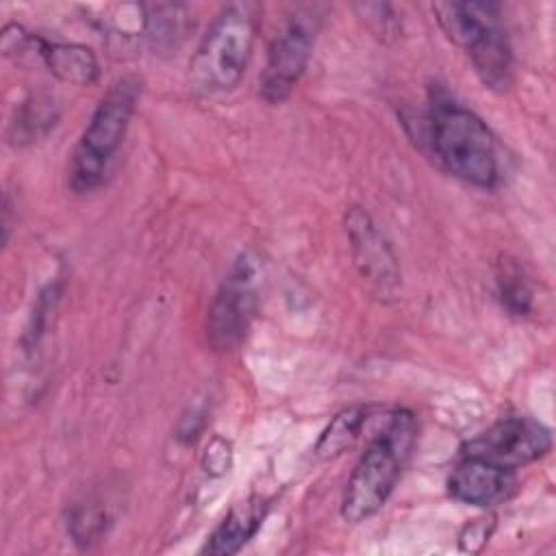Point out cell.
<instances>
[{
  "label": "cell",
  "instance_id": "cell-1",
  "mask_svg": "<svg viewBox=\"0 0 556 556\" xmlns=\"http://www.w3.org/2000/svg\"><path fill=\"white\" fill-rule=\"evenodd\" d=\"M426 139L437 161L456 178L491 189L500 178L497 146L486 124L443 89L432 91Z\"/></svg>",
  "mask_w": 556,
  "mask_h": 556
},
{
  "label": "cell",
  "instance_id": "cell-2",
  "mask_svg": "<svg viewBox=\"0 0 556 556\" xmlns=\"http://www.w3.org/2000/svg\"><path fill=\"white\" fill-rule=\"evenodd\" d=\"M415 439V415L408 408L391 410L348 478L341 497V517L348 523H361L387 504L413 454Z\"/></svg>",
  "mask_w": 556,
  "mask_h": 556
},
{
  "label": "cell",
  "instance_id": "cell-3",
  "mask_svg": "<svg viewBox=\"0 0 556 556\" xmlns=\"http://www.w3.org/2000/svg\"><path fill=\"white\" fill-rule=\"evenodd\" d=\"M258 15L254 2H230L215 15L189 61L193 91L222 93L241 80L254 50Z\"/></svg>",
  "mask_w": 556,
  "mask_h": 556
},
{
  "label": "cell",
  "instance_id": "cell-4",
  "mask_svg": "<svg viewBox=\"0 0 556 556\" xmlns=\"http://www.w3.org/2000/svg\"><path fill=\"white\" fill-rule=\"evenodd\" d=\"M443 33L465 50L476 76L493 91L513 83V48L493 2H437L432 7Z\"/></svg>",
  "mask_w": 556,
  "mask_h": 556
},
{
  "label": "cell",
  "instance_id": "cell-5",
  "mask_svg": "<svg viewBox=\"0 0 556 556\" xmlns=\"http://www.w3.org/2000/svg\"><path fill=\"white\" fill-rule=\"evenodd\" d=\"M141 85L135 76L117 78L98 102L70 161L67 185L74 193L93 191L106 176L109 163L124 141L139 100Z\"/></svg>",
  "mask_w": 556,
  "mask_h": 556
},
{
  "label": "cell",
  "instance_id": "cell-6",
  "mask_svg": "<svg viewBox=\"0 0 556 556\" xmlns=\"http://www.w3.org/2000/svg\"><path fill=\"white\" fill-rule=\"evenodd\" d=\"M258 265L250 254H241L215 291L206 311V339L213 350L237 348L256 313Z\"/></svg>",
  "mask_w": 556,
  "mask_h": 556
},
{
  "label": "cell",
  "instance_id": "cell-7",
  "mask_svg": "<svg viewBox=\"0 0 556 556\" xmlns=\"http://www.w3.org/2000/svg\"><path fill=\"white\" fill-rule=\"evenodd\" d=\"M315 30L317 17L298 11L274 35L263 74L258 78V91L265 102L280 104L291 96L308 65Z\"/></svg>",
  "mask_w": 556,
  "mask_h": 556
},
{
  "label": "cell",
  "instance_id": "cell-8",
  "mask_svg": "<svg viewBox=\"0 0 556 556\" xmlns=\"http://www.w3.org/2000/svg\"><path fill=\"white\" fill-rule=\"evenodd\" d=\"M354 267L365 287L380 300H391L400 293L402 271L389 241L378 230L376 222L363 206H350L343 217Z\"/></svg>",
  "mask_w": 556,
  "mask_h": 556
},
{
  "label": "cell",
  "instance_id": "cell-9",
  "mask_svg": "<svg viewBox=\"0 0 556 556\" xmlns=\"http://www.w3.org/2000/svg\"><path fill=\"white\" fill-rule=\"evenodd\" d=\"M552 450L549 430L530 417H504L463 445V456H473L517 469L543 458Z\"/></svg>",
  "mask_w": 556,
  "mask_h": 556
},
{
  "label": "cell",
  "instance_id": "cell-10",
  "mask_svg": "<svg viewBox=\"0 0 556 556\" xmlns=\"http://www.w3.org/2000/svg\"><path fill=\"white\" fill-rule=\"evenodd\" d=\"M2 52L7 56L15 54H33L37 56L50 74H54L59 80L70 85H91L98 80L100 67L96 61V54L80 43H56L46 41L33 33H26L17 24H9L2 30Z\"/></svg>",
  "mask_w": 556,
  "mask_h": 556
},
{
  "label": "cell",
  "instance_id": "cell-11",
  "mask_svg": "<svg viewBox=\"0 0 556 556\" xmlns=\"http://www.w3.org/2000/svg\"><path fill=\"white\" fill-rule=\"evenodd\" d=\"M517 478L513 469H504L482 458L463 456L447 478V491L454 500L469 506H495L513 495Z\"/></svg>",
  "mask_w": 556,
  "mask_h": 556
},
{
  "label": "cell",
  "instance_id": "cell-12",
  "mask_svg": "<svg viewBox=\"0 0 556 556\" xmlns=\"http://www.w3.org/2000/svg\"><path fill=\"white\" fill-rule=\"evenodd\" d=\"M265 515H267V500L261 495H252L235 504L206 539L202 554H211V556L237 554L258 532Z\"/></svg>",
  "mask_w": 556,
  "mask_h": 556
},
{
  "label": "cell",
  "instance_id": "cell-13",
  "mask_svg": "<svg viewBox=\"0 0 556 556\" xmlns=\"http://www.w3.org/2000/svg\"><path fill=\"white\" fill-rule=\"evenodd\" d=\"M56 102L46 93H35L26 98L20 109L15 111V117L11 122V141L13 143H26L35 141L41 135H46L56 124Z\"/></svg>",
  "mask_w": 556,
  "mask_h": 556
},
{
  "label": "cell",
  "instance_id": "cell-14",
  "mask_svg": "<svg viewBox=\"0 0 556 556\" xmlns=\"http://www.w3.org/2000/svg\"><path fill=\"white\" fill-rule=\"evenodd\" d=\"M369 408L367 406H350L332 417V421L326 426L321 432L317 445H315V456L317 458H334L341 452H345L356 437L361 434L365 421H367Z\"/></svg>",
  "mask_w": 556,
  "mask_h": 556
},
{
  "label": "cell",
  "instance_id": "cell-15",
  "mask_svg": "<svg viewBox=\"0 0 556 556\" xmlns=\"http://www.w3.org/2000/svg\"><path fill=\"white\" fill-rule=\"evenodd\" d=\"M109 526V510L100 500L87 497L72 506L67 517V534L80 547H89L100 541Z\"/></svg>",
  "mask_w": 556,
  "mask_h": 556
},
{
  "label": "cell",
  "instance_id": "cell-16",
  "mask_svg": "<svg viewBox=\"0 0 556 556\" xmlns=\"http://www.w3.org/2000/svg\"><path fill=\"white\" fill-rule=\"evenodd\" d=\"M495 285H497V298L510 315L526 317L532 311L530 282L515 263L506 261V263L500 265V271L495 276Z\"/></svg>",
  "mask_w": 556,
  "mask_h": 556
},
{
  "label": "cell",
  "instance_id": "cell-17",
  "mask_svg": "<svg viewBox=\"0 0 556 556\" xmlns=\"http://www.w3.org/2000/svg\"><path fill=\"white\" fill-rule=\"evenodd\" d=\"M59 300V287L56 285H48L39 298H37V304L33 308V315H30V324L26 328V345L28 348H35V343L41 339V334L46 332V321H48V313L54 308V302Z\"/></svg>",
  "mask_w": 556,
  "mask_h": 556
},
{
  "label": "cell",
  "instance_id": "cell-18",
  "mask_svg": "<svg viewBox=\"0 0 556 556\" xmlns=\"http://www.w3.org/2000/svg\"><path fill=\"white\" fill-rule=\"evenodd\" d=\"M202 463H204V469L208 473H224V471H228V465H230V445H228V441H224L219 437L213 439L208 443L206 452H204Z\"/></svg>",
  "mask_w": 556,
  "mask_h": 556
},
{
  "label": "cell",
  "instance_id": "cell-19",
  "mask_svg": "<svg viewBox=\"0 0 556 556\" xmlns=\"http://www.w3.org/2000/svg\"><path fill=\"white\" fill-rule=\"evenodd\" d=\"M365 13H371V11H378V13H389L391 11V7L389 4H365V7H361ZM367 22H369V26L374 28V33L376 35H380V37H387V35H395V30H397V26H395V20L393 17H367Z\"/></svg>",
  "mask_w": 556,
  "mask_h": 556
}]
</instances>
